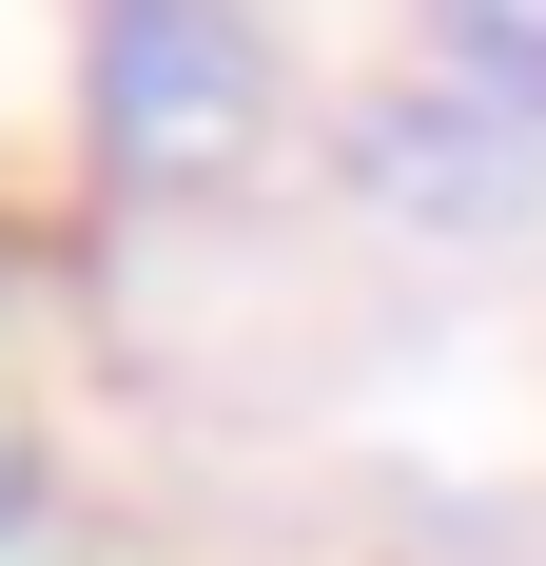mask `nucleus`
<instances>
[{
    "label": "nucleus",
    "instance_id": "nucleus-1",
    "mask_svg": "<svg viewBox=\"0 0 546 566\" xmlns=\"http://www.w3.org/2000/svg\"><path fill=\"white\" fill-rule=\"evenodd\" d=\"M117 137L176 157V137H234V40L196 0H117Z\"/></svg>",
    "mask_w": 546,
    "mask_h": 566
}]
</instances>
